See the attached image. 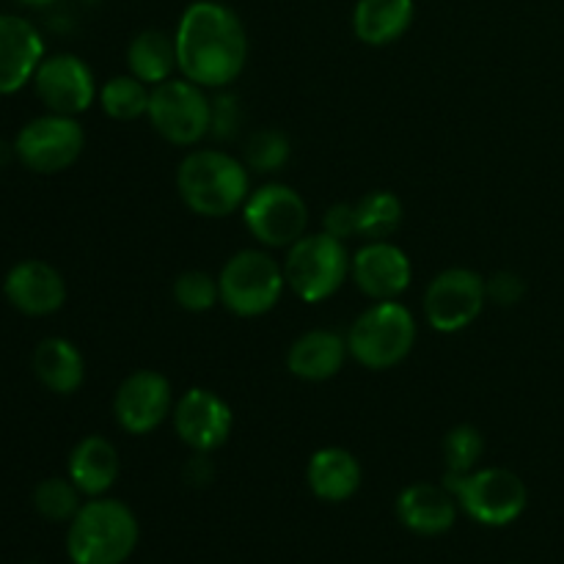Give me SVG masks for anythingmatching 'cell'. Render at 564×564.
<instances>
[{"mask_svg":"<svg viewBox=\"0 0 564 564\" xmlns=\"http://www.w3.org/2000/svg\"><path fill=\"white\" fill-rule=\"evenodd\" d=\"M416 319L397 301H375L347 334V350L361 367L391 369L405 361L416 347Z\"/></svg>","mask_w":564,"mask_h":564,"instance_id":"277c9868","label":"cell"},{"mask_svg":"<svg viewBox=\"0 0 564 564\" xmlns=\"http://www.w3.org/2000/svg\"><path fill=\"white\" fill-rule=\"evenodd\" d=\"M485 290H488L490 301H496L499 306H516L527 295V281L512 270H501L494 279L485 281Z\"/></svg>","mask_w":564,"mask_h":564,"instance_id":"1f68e13d","label":"cell"},{"mask_svg":"<svg viewBox=\"0 0 564 564\" xmlns=\"http://www.w3.org/2000/svg\"><path fill=\"white\" fill-rule=\"evenodd\" d=\"M240 121L242 110L237 97H231V94H218V97L213 99V127H209V132H213L215 138H220V141H229V138L237 135Z\"/></svg>","mask_w":564,"mask_h":564,"instance_id":"4dcf8cb0","label":"cell"},{"mask_svg":"<svg viewBox=\"0 0 564 564\" xmlns=\"http://www.w3.org/2000/svg\"><path fill=\"white\" fill-rule=\"evenodd\" d=\"M185 479L191 485H207L213 479V463H209L207 452H196L191 457V463L185 468Z\"/></svg>","mask_w":564,"mask_h":564,"instance_id":"836d02e7","label":"cell"},{"mask_svg":"<svg viewBox=\"0 0 564 564\" xmlns=\"http://www.w3.org/2000/svg\"><path fill=\"white\" fill-rule=\"evenodd\" d=\"M174 411V391L165 375L141 369L121 380L113 400L116 422L132 435H147L158 430Z\"/></svg>","mask_w":564,"mask_h":564,"instance_id":"7c38bea8","label":"cell"},{"mask_svg":"<svg viewBox=\"0 0 564 564\" xmlns=\"http://www.w3.org/2000/svg\"><path fill=\"white\" fill-rule=\"evenodd\" d=\"M347 352V339L336 330H308L292 341L286 369L308 383H323L345 367Z\"/></svg>","mask_w":564,"mask_h":564,"instance_id":"d6986e66","label":"cell"},{"mask_svg":"<svg viewBox=\"0 0 564 564\" xmlns=\"http://www.w3.org/2000/svg\"><path fill=\"white\" fill-rule=\"evenodd\" d=\"M3 292L11 306L28 317H47L58 312L66 301L64 275L53 264L39 262V259L14 264L6 275Z\"/></svg>","mask_w":564,"mask_h":564,"instance_id":"2e32d148","label":"cell"},{"mask_svg":"<svg viewBox=\"0 0 564 564\" xmlns=\"http://www.w3.org/2000/svg\"><path fill=\"white\" fill-rule=\"evenodd\" d=\"M127 66H130V75H135L147 86L171 80L174 69H180L176 39L160 28H147L127 47Z\"/></svg>","mask_w":564,"mask_h":564,"instance_id":"cb8c5ba5","label":"cell"},{"mask_svg":"<svg viewBox=\"0 0 564 564\" xmlns=\"http://www.w3.org/2000/svg\"><path fill=\"white\" fill-rule=\"evenodd\" d=\"M174 301L176 306L191 314H204L220 301L218 279H213L204 270H187L174 281Z\"/></svg>","mask_w":564,"mask_h":564,"instance_id":"f546056e","label":"cell"},{"mask_svg":"<svg viewBox=\"0 0 564 564\" xmlns=\"http://www.w3.org/2000/svg\"><path fill=\"white\" fill-rule=\"evenodd\" d=\"M176 191L191 213L202 218H229L251 196L246 165L220 149H198L180 163Z\"/></svg>","mask_w":564,"mask_h":564,"instance_id":"7a4b0ae2","label":"cell"},{"mask_svg":"<svg viewBox=\"0 0 564 564\" xmlns=\"http://www.w3.org/2000/svg\"><path fill=\"white\" fill-rule=\"evenodd\" d=\"M444 488L457 499L468 518L482 527H510L527 510V485L510 468H474L468 474H446Z\"/></svg>","mask_w":564,"mask_h":564,"instance_id":"5b68a950","label":"cell"},{"mask_svg":"<svg viewBox=\"0 0 564 564\" xmlns=\"http://www.w3.org/2000/svg\"><path fill=\"white\" fill-rule=\"evenodd\" d=\"M416 17L413 0H358L352 11V31L364 44L386 47L408 33Z\"/></svg>","mask_w":564,"mask_h":564,"instance_id":"7402d4cb","label":"cell"},{"mask_svg":"<svg viewBox=\"0 0 564 564\" xmlns=\"http://www.w3.org/2000/svg\"><path fill=\"white\" fill-rule=\"evenodd\" d=\"M350 275L372 301H397L411 286V259L389 240H369L352 257Z\"/></svg>","mask_w":564,"mask_h":564,"instance_id":"9a60e30c","label":"cell"},{"mask_svg":"<svg viewBox=\"0 0 564 564\" xmlns=\"http://www.w3.org/2000/svg\"><path fill=\"white\" fill-rule=\"evenodd\" d=\"M485 452V438L477 427L471 424H457L449 430L444 438V460L446 474H468L477 468L479 457Z\"/></svg>","mask_w":564,"mask_h":564,"instance_id":"f1b7e54d","label":"cell"},{"mask_svg":"<svg viewBox=\"0 0 564 564\" xmlns=\"http://www.w3.org/2000/svg\"><path fill=\"white\" fill-rule=\"evenodd\" d=\"M180 72L202 88H224L240 77L248 61V36L240 17L218 0H196L176 25Z\"/></svg>","mask_w":564,"mask_h":564,"instance_id":"6da1fadb","label":"cell"},{"mask_svg":"<svg viewBox=\"0 0 564 564\" xmlns=\"http://www.w3.org/2000/svg\"><path fill=\"white\" fill-rule=\"evenodd\" d=\"M350 262L352 259L347 253L345 242L330 237L328 231L303 235L295 246L286 248V286L306 303L328 301L347 281Z\"/></svg>","mask_w":564,"mask_h":564,"instance_id":"8992f818","label":"cell"},{"mask_svg":"<svg viewBox=\"0 0 564 564\" xmlns=\"http://www.w3.org/2000/svg\"><path fill=\"white\" fill-rule=\"evenodd\" d=\"M147 116L169 143L196 147L213 127V99L187 77H171L152 86Z\"/></svg>","mask_w":564,"mask_h":564,"instance_id":"ba28073f","label":"cell"},{"mask_svg":"<svg viewBox=\"0 0 564 564\" xmlns=\"http://www.w3.org/2000/svg\"><path fill=\"white\" fill-rule=\"evenodd\" d=\"M290 160V138L279 130H257L246 141V165L259 174H275Z\"/></svg>","mask_w":564,"mask_h":564,"instance_id":"83f0119b","label":"cell"},{"mask_svg":"<svg viewBox=\"0 0 564 564\" xmlns=\"http://www.w3.org/2000/svg\"><path fill=\"white\" fill-rule=\"evenodd\" d=\"M149 97L152 88L135 75H119L110 77L102 88H99V105H102L105 116L116 121H135L147 116Z\"/></svg>","mask_w":564,"mask_h":564,"instance_id":"d4e9b609","label":"cell"},{"mask_svg":"<svg viewBox=\"0 0 564 564\" xmlns=\"http://www.w3.org/2000/svg\"><path fill=\"white\" fill-rule=\"evenodd\" d=\"M86 132L75 116L47 113L28 121L14 141V154L33 174H61L77 163Z\"/></svg>","mask_w":564,"mask_h":564,"instance_id":"30bf717a","label":"cell"},{"mask_svg":"<svg viewBox=\"0 0 564 564\" xmlns=\"http://www.w3.org/2000/svg\"><path fill=\"white\" fill-rule=\"evenodd\" d=\"M22 6H31V9H47V6H55L58 0H20Z\"/></svg>","mask_w":564,"mask_h":564,"instance_id":"e575fe53","label":"cell"},{"mask_svg":"<svg viewBox=\"0 0 564 564\" xmlns=\"http://www.w3.org/2000/svg\"><path fill=\"white\" fill-rule=\"evenodd\" d=\"M488 290L482 275L468 268H449L430 281L424 292V317L438 334L466 330L482 314Z\"/></svg>","mask_w":564,"mask_h":564,"instance_id":"8fae6325","label":"cell"},{"mask_svg":"<svg viewBox=\"0 0 564 564\" xmlns=\"http://www.w3.org/2000/svg\"><path fill=\"white\" fill-rule=\"evenodd\" d=\"M220 303L237 317H262L284 295V264L270 253L246 248L224 264L218 275Z\"/></svg>","mask_w":564,"mask_h":564,"instance_id":"52a82bcc","label":"cell"},{"mask_svg":"<svg viewBox=\"0 0 564 564\" xmlns=\"http://www.w3.org/2000/svg\"><path fill=\"white\" fill-rule=\"evenodd\" d=\"M361 479V463L341 446H325V449L314 452L306 466L308 488L319 501H328V505H339V501L356 496Z\"/></svg>","mask_w":564,"mask_h":564,"instance_id":"ffe728a7","label":"cell"},{"mask_svg":"<svg viewBox=\"0 0 564 564\" xmlns=\"http://www.w3.org/2000/svg\"><path fill=\"white\" fill-rule=\"evenodd\" d=\"M397 516L402 527L411 532L435 538L455 527L457 521V499L444 488V485L419 482L411 485L397 499Z\"/></svg>","mask_w":564,"mask_h":564,"instance_id":"ac0fdd59","label":"cell"},{"mask_svg":"<svg viewBox=\"0 0 564 564\" xmlns=\"http://www.w3.org/2000/svg\"><path fill=\"white\" fill-rule=\"evenodd\" d=\"M44 61V42L36 28L14 14H0V94L20 91Z\"/></svg>","mask_w":564,"mask_h":564,"instance_id":"e0dca14e","label":"cell"},{"mask_svg":"<svg viewBox=\"0 0 564 564\" xmlns=\"http://www.w3.org/2000/svg\"><path fill=\"white\" fill-rule=\"evenodd\" d=\"M33 88H36V97L47 105L50 113L61 116L83 113L91 108L94 97H97L94 72L88 69L86 61L69 53L44 58L33 75Z\"/></svg>","mask_w":564,"mask_h":564,"instance_id":"4fadbf2b","label":"cell"},{"mask_svg":"<svg viewBox=\"0 0 564 564\" xmlns=\"http://www.w3.org/2000/svg\"><path fill=\"white\" fill-rule=\"evenodd\" d=\"M358 237L386 240L402 224V202L389 191H372L356 202Z\"/></svg>","mask_w":564,"mask_h":564,"instance_id":"484cf974","label":"cell"},{"mask_svg":"<svg viewBox=\"0 0 564 564\" xmlns=\"http://www.w3.org/2000/svg\"><path fill=\"white\" fill-rule=\"evenodd\" d=\"M80 496L83 494L75 488L72 479L50 477L39 482L36 490H33V507H36V512L44 521L64 523L80 512Z\"/></svg>","mask_w":564,"mask_h":564,"instance_id":"4316f807","label":"cell"},{"mask_svg":"<svg viewBox=\"0 0 564 564\" xmlns=\"http://www.w3.org/2000/svg\"><path fill=\"white\" fill-rule=\"evenodd\" d=\"M33 372L55 394H75L86 380V361L72 341L50 336L33 350Z\"/></svg>","mask_w":564,"mask_h":564,"instance_id":"603a6c76","label":"cell"},{"mask_svg":"<svg viewBox=\"0 0 564 564\" xmlns=\"http://www.w3.org/2000/svg\"><path fill=\"white\" fill-rule=\"evenodd\" d=\"M135 516L119 499L86 501L69 521L66 554L75 564H124L138 545Z\"/></svg>","mask_w":564,"mask_h":564,"instance_id":"3957f363","label":"cell"},{"mask_svg":"<svg viewBox=\"0 0 564 564\" xmlns=\"http://www.w3.org/2000/svg\"><path fill=\"white\" fill-rule=\"evenodd\" d=\"M325 231L336 240L345 242L347 237H358V213H356V204L350 202H339L334 207H328L323 218Z\"/></svg>","mask_w":564,"mask_h":564,"instance_id":"d6a6232c","label":"cell"},{"mask_svg":"<svg viewBox=\"0 0 564 564\" xmlns=\"http://www.w3.org/2000/svg\"><path fill=\"white\" fill-rule=\"evenodd\" d=\"M242 220L262 246L290 248L306 235L308 207L295 187L268 182L246 198Z\"/></svg>","mask_w":564,"mask_h":564,"instance_id":"9c48e42d","label":"cell"},{"mask_svg":"<svg viewBox=\"0 0 564 564\" xmlns=\"http://www.w3.org/2000/svg\"><path fill=\"white\" fill-rule=\"evenodd\" d=\"M231 408L207 389H191L176 400L174 430L193 452H215L231 435Z\"/></svg>","mask_w":564,"mask_h":564,"instance_id":"5bb4252c","label":"cell"},{"mask_svg":"<svg viewBox=\"0 0 564 564\" xmlns=\"http://www.w3.org/2000/svg\"><path fill=\"white\" fill-rule=\"evenodd\" d=\"M119 477V452L102 435H88L72 449L69 479L88 499L108 494Z\"/></svg>","mask_w":564,"mask_h":564,"instance_id":"44dd1931","label":"cell"}]
</instances>
